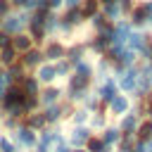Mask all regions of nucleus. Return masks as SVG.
Wrapping results in <instances>:
<instances>
[{
  "label": "nucleus",
  "mask_w": 152,
  "mask_h": 152,
  "mask_svg": "<svg viewBox=\"0 0 152 152\" xmlns=\"http://www.w3.org/2000/svg\"><path fill=\"white\" fill-rule=\"evenodd\" d=\"M10 138H12V142L17 145V150H24V152H28V150H33L36 147V142H38V133L36 131H31V128H26L24 124H19L12 133H7Z\"/></svg>",
  "instance_id": "f03ea898"
},
{
  "label": "nucleus",
  "mask_w": 152,
  "mask_h": 152,
  "mask_svg": "<svg viewBox=\"0 0 152 152\" xmlns=\"http://www.w3.org/2000/svg\"><path fill=\"white\" fill-rule=\"evenodd\" d=\"M78 10H81V14H83V19L88 21V19H90L93 14H97V12H100V0H83Z\"/></svg>",
  "instance_id": "c756f323"
},
{
  "label": "nucleus",
  "mask_w": 152,
  "mask_h": 152,
  "mask_svg": "<svg viewBox=\"0 0 152 152\" xmlns=\"http://www.w3.org/2000/svg\"><path fill=\"white\" fill-rule=\"evenodd\" d=\"M142 142H145V152H152V138L150 140H142Z\"/></svg>",
  "instance_id": "49530a36"
},
{
  "label": "nucleus",
  "mask_w": 152,
  "mask_h": 152,
  "mask_svg": "<svg viewBox=\"0 0 152 152\" xmlns=\"http://www.w3.org/2000/svg\"><path fill=\"white\" fill-rule=\"evenodd\" d=\"M40 52H43V59H45V62H57V59H64L66 45H64L59 38H48V40L40 45Z\"/></svg>",
  "instance_id": "20e7f679"
},
{
  "label": "nucleus",
  "mask_w": 152,
  "mask_h": 152,
  "mask_svg": "<svg viewBox=\"0 0 152 152\" xmlns=\"http://www.w3.org/2000/svg\"><path fill=\"white\" fill-rule=\"evenodd\" d=\"M10 5H12V10H21L24 0H10Z\"/></svg>",
  "instance_id": "a18cd8bd"
},
{
  "label": "nucleus",
  "mask_w": 152,
  "mask_h": 152,
  "mask_svg": "<svg viewBox=\"0 0 152 152\" xmlns=\"http://www.w3.org/2000/svg\"><path fill=\"white\" fill-rule=\"evenodd\" d=\"M109 2H116V0H100V7L102 5H109Z\"/></svg>",
  "instance_id": "de8ad7c7"
},
{
  "label": "nucleus",
  "mask_w": 152,
  "mask_h": 152,
  "mask_svg": "<svg viewBox=\"0 0 152 152\" xmlns=\"http://www.w3.org/2000/svg\"><path fill=\"white\" fill-rule=\"evenodd\" d=\"M59 19H62L64 24H69L71 28H81V26L86 24V19H83V14H81L78 7H76V10H64V12L59 14Z\"/></svg>",
  "instance_id": "6ab92c4d"
},
{
  "label": "nucleus",
  "mask_w": 152,
  "mask_h": 152,
  "mask_svg": "<svg viewBox=\"0 0 152 152\" xmlns=\"http://www.w3.org/2000/svg\"><path fill=\"white\" fill-rule=\"evenodd\" d=\"M14 62H19V55H17V50L12 48V45H7V48H2L0 50V66H10V64H14Z\"/></svg>",
  "instance_id": "cd10ccee"
},
{
  "label": "nucleus",
  "mask_w": 152,
  "mask_h": 152,
  "mask_svg": "<svg viewBox=\"0 0 152 152\" xmlns=\"http://www.w3.org/2000/svg\"><path fill=\"white\" fill-rule=\"evenodd\" d=\"M19 86H21V90H24L26 95H38V93H40V88H43L33 74H26V76L21 78V83H19Z\"/></svg>",
  "instance_id": "a878e982"
},
{
  "label": "nucleus",
  "mask_w": 152,
  "mask_h": 152,
  "mask_svg": "<svg viewBox=\"0 0 152 152\" xmlns=\"http://www.w3.org/2000/svg\"><path fill=\"white\" fill-rule=\"evenodd\" d=\"M128 24L133 26V31H145L147 28V17H145V0L142 2H135L133 10L128 12Z\"/></svg>",
  "instance_id": "6e6552de"
},
{
  "label": "nucleus",
  "mask_w": 152,
  "mask_h": 152,
  "mask_svg": "<svg viewBox=\"0 0 152 152\" xmlns=\"http://www.w3.org/2000/svg\"><path fill=\"white\" fill-rule=\"evenodd\" d=\"M40 7V0H24V5H21V10H26V12H36Z\"/></svg>",
  "instance_id": "e433bc0d"
},
{
  "label": "nucleus",
  "mask_w": 152,
  "mask_h": 152,
  "mask_svg": "<svg viewBox=\"0 0 152 152\" xmlns=\"http://www.w3.org/2000/svg\"><path fill=\"white\" fill-rule=\"evenodd\" d=\"M45 2H48V10H50V12H59L64 0H45Z\"/></svg>",
  "instance_id": "ea45409f"
},
{
  "label": "nucleus",
  "mask_w": 152,
  "mask_h": 152,
  "mask_svg": "<svg viewBox=\"0 0 152 152\" xmlns=\"http://www.w3.org/2000/svg\"><path fill=\"white\" fill-rule=\"evenodd\" d=\"M90 86H93V78L88 76H78L74 71L66 76V90H90Z\"/></svg>",
  "instance_id": "dca6fc26"
},
{
  "label": "nucleus",
  "mask_w": 152,
  "mask_h": 152,
  "mask_svg": "<svg viewBox=\"0 0 152 152\" xmlns=\"http://www.w3.org/2000/svg\"><path fill=\"white\" fill-rule=\"evenodd\" d=\"M43 28H45L48 38L57 36V28H59V14H57V12H48L45 19H43Z\"/></svg>",
  "instance_id": "393cba45"
},
{
  "label": "nucleus",
  "mask_w": 152,
  "mask_h": 152,
  "mask_svg": "<svg viewBox=\"0 0 152 152\" xmlns=\"http://www.w3.org/2000/svg\"><path fill=\"white\" fill-rule=\"evenodd\" d=\"M10 45L17 50V55H21V52H26V50H31V48H33V40H31V38H28V33L24 31V33H17V36H12Z\"/></svg>",
  "instance_id": "412c9836"
},
{
  "label": "nucleus",
  "mask_w": 152,
  "mask_h": 152,
  "mask_svg": "<svg viewBox=\"0 0 152 152\" xmlns=\"http://www.w3.org/2000/svg\"><path fill=\"white\" fill-rule=\"evenodd\" d=\"M64 100V90L59 88V86H43L40 88V93H38V102H40V109L43 107H52V104H57V102H62Z\"/></svg>",
  "instance_id": "39448f33"
},
{
  "label": "nucleus",
  "mask_w": 152,
  "mask_h": 152,
  "mask_svg": "<svg viewBox=\"0 0 152 152\" xmlns=\"http://www.w3.org/2000/svg\"><path fill=\"white\" fill-rule=\"evenodd\" d=\"M147 100H152V88H150V93H147Z\"/></svg>",
  "instance_id": "3c124183"
},
{
  "label": "nucleus",
  "mask_w": 152,
  "mask_h": 152,
  "mask_svg": "<svg viewBox=\"0 0 152 152\" xmlns=\"http://www.w3.org/2000/svg\"><path fill=\"white\" fill-rule=\"evenodd\" d=\"M2 76H5V66H0V78H2Z\"/></svg>",
  "instance_id": "8fccbe9b"
},
{
  "label": "nucleus",
  "mask_w": 152,
  "mask_h": 152,
  "mask_svg": "<svg viewBox=\"0 0 152 152\" xmlns=\"http://www.w3.org/2000/svg\"><path fill=\"white\" fill-rule=\"evenodd\" d=\"M21 109L24 114H31V112H38L40 109V102H38V95H26L21 100Z\"/></svg>",
  "instance_id": "2f4dec72"
},
{
  "label": "nucleus",
  "mask_w": 152,
  "mask_h": 152,
  "mask_svg": "<svg viewBox=\"0 0 152 152\" xmlns=\"http://www.w3.org/2000/svg\"><path fill=\"white\" fill-rule=\"evenodd\" d=\"M43 62H45V59H43V52H40V48H36V45H33L31 50H26V52L19 55V64H21L28 74H33Z\"/></svg>",
  "instance_id": "423d86ee"
},
{
  "label": "nucleus",
  "mask_w": 152,
  "mask_h": 152,
  "mask_svg": "<svg viewBox=\"0 0 152 152\" xmlns=\"http://www.w3.org/2000/svg\"><path fill=\"white\" fill-rule=\"evenodd\" d=\"M97 135H100V138H102V142H104V145H109V147H116V145H119V140H121V131H119V126H116V124H107Z\"/></svg>",
  "instance_id": "2eb2a0df"
},
{
  "label": "nucleus",
  "mask_w": 152,
  "mask_h": 152,
  "mask_svg": "<svg viewBox=\"0 0 152 152\" xmlns=\"http://www.w3.org/2000/svg\"><path fill=\"white\" fill-rule=\"evenodd\" d=\"M26 74H28V71H26L19 62H14V64H10V66L5 69V81H7L10 86H12V83H21V78H24Z\"/></svg>",
  "instance_id": "aec40b11"
},
{
  "label": "nucleus",
  "mask_w": 152,
  "mask_h": 152,
  "mask_svg": "<svg viewBox=\"0 0 152 152\" xmlns=\"http://www.w3.org/2000/svg\"><path fill=\"white\" fill-rule=\"evenodd\" d=\"M138 59H145V62H152V36H150V40H147V45L142 48V52L138 55Z\"/></svg>",
  "instance_id": "c9c22d12"
},
{
  "label": "nucleus",
  "mask_w": 152,
  "mask_h": 152,
  "mask_svg": "<svg viewBox=\"0 0 152 152\" xmlns=\"http://www.w3.org/2000/svg\"><path fill=\"white\" fill-rule=\"evenodd\" d=\"M81 2L83 0H64L62 2V10H76V7H81Z\"/></svg>",
  "instance_id": "79ce46f5"
},
{
  "label": "nucleus",
  "mask_w": 152,
  "mask_h": 152,
  "mask_svg": "<svg viewBox=\"0 0 152 152\" xmlns=\"http://www.w3.org/2000/svg\"><path fill=\"white\" fill-rule=\"evenodd\" d=\"M86 55H88V48H86V43L83 40H78V43H71V45H66V52H64V59L74 66V64H78L81 59H86Z\"/></svg>",
  "instance_id": "f8f14e48"
},
{
  "label": "nucleus",
  "mask_w": 152,
  "mask_h": 152,
  "mask_svg": "<svg viewBox=\"0 0 152 152\" xmlns=\"http://www.w3.org/2000/svg\"><path fill=\"white\" fill-rule=\"evenodd\" d=\"M52 152H71V147H69V142H59L52 147Z\"/></svg>",
  "instance_id": "c03bdc74"
},
{
  "label": "nucleus",
  "mask_w": 152,
  "mask_h": 152,
  "mask_svg": "<svg viewBox=\"0 0 152 152\" xmlns=\"http://www.w3.org/2000/svg\"><path fill=\"white\" fill-rule=\"evenodd\" d=\"M88 119H90V112L83 109V107H74V112L69 116L71 126H88Z\"/></svg>",
  "instance_id": "bb28decb"
},
{
  "label": "nucleus",
  "mask_w": 152,
  "mask_h": 152,
  "mask_svg": "<svg viewBox=\"0 0 152 152\" xmlns=\"http://www.w3.org/2000/svg\"><path fill=\"white\" fill-rule=\"evenodd\" d=\"M10 40H12V36H7V33H2V31H0V50H2V48H7V45H10Z\"/></svg>",
  "instance_id": "37998d69"
},
{
  "label": "nucleus",
  "mask_w": 152,
  "mask_h": 152,
  "mask_svg": "<svg viewBox=\"0 0 152 152\" xmlns=\"http://www.w3.org/2000/svg\"><path fill=\"white\" fill-rule=\"evenodd\" d=\"M88 24L93 26V31H100V28H104V26H107V24H112V21H107V19H104V14H102V12H97V14H93V17L88 19Z\"/></svg>",
  "instance_id": "72a5a7b5"
},
{
  "label": "nucleus",
  "mask_w": 152,
  "mask_h": 152,
  "mask_svg": "<svg viewBox=\"0 0 152 152\" xmlns=\"http://www.w3.org/2000/svg\"><path fill=\"white\" fill-rule=\"evenodd\" d=\"M147 40H150V33H147V31H131V36H128V40H126V48L133 50L135 55H140L142 48L147 45Z\"/></svg>",
  "instance_id": "4468645a"
},
{
  "label": "nucleus",
  "mask_w": 152,
  "mask_h": 152,
  "mask_svg": "<svg viewBox=\"0 0 152 152\" xmlns=\"http://www.w3.org/2000/svg\"><path fill=\"white\" fill-rule=\"evenodd\" d=\"M12 12V5H10V0H0V19L2 17H7Z\"/></svg>",
  "instance_id": "58836bf2"
},
{
  "label": "nucleus",
  "mask_w": 152,
  "mask_h": 152,
  "mask_svg": "<svg viewBox=\"0 0 152 152\" xmlns=\"http://www.w3.org/2000/svg\"><path fill=\"white\" fill-rule=\"evenodd\" d=\"M133 26L128 24V19H119L114 21V31H112V45H126L128 36H131Z\"/></svg>",
  "instance_id": "9d476101"
},
{
  "label": "nucleus",
  "mask_w": 152,
  "mask_h": 152,
  "mask_svg": "<svg viewBox=\"0 0 152 152\" xmlns=\"http://www.w3.org/2000/svg\"><path fill=\"white\" fill-rule=\"evenodd\" d=\"M131 104H133V100H131L128 95L119 93V95L107 104V114H112V116H124L126 112H131Z\"/></svg>",
  "instance_id": "1a4fd4ad"
},
{
  "label": "nucleus",
  "mask_w": 152,
  "mask_h": 152,
  "mask_svg": "<svg viewBox=\"0 0 152 152\" xmlns=\"http://www.w3.org/2000/svg\"><path fill=\"white\" fill-rule=\"evenodd\" d=\"M71 152H86V150H83V147H76V150H71Z\"/></svg>",
  "instance_id": "09e8293b"
},
{
  "label": "nucleus",
  "mask_w": 152,
  "mask_h": 152,
  "mask_svg": "<svg viewBox=\"0 0 152 152\" xmlns=\"http://www.w3.org/2000/svg\"><path fill=\"white\" fill-rule=\"evenodd\" d=\"M21 124L26 126V128H31V131H43L48 124H45V116H43V112L38 109V112H31V114H26L24 119H21Z\"/></svg>",
  "instance_id": "a211bd4d"
},
{
  "label": "nucleus",
  "mask_w": 152,
  "mask_h": 152,
  "mask_svg": "<svg viewBox=\"0 0 152 152\" xmlns=\"http://www.w3.org/2000/svg\"><path fill=\"white\" fill-rule=\"evenodd\" d=\"M28 21H31V12H26V10H12L7 17L0 19V31L7 33V36H17V33L26 31Z\"/></svg>",
  "instance_id": "f257e3e1"
},
{
  "label": "nucleus",
  "mask_w": 152,
  "mask_h": 152,
  "mask_svg": "<svg viewBox=\"0 0 152 152\" xmlns=\"http://www.w3.org/2000/svg\"><path fill=\"white\" fill-rule=\"evenodd\" d=\"M52 66H55L57 78H66V76L71 74V64H69L66 59H57V62H52Z\"/></svg>",
  "instance_id": "473e14b6"
},
{
  "label": "nucleus",
  "mask_w": 152,
  "mask_h": 152,
  "mask_svg": "<svg viewBox=\"0 0 152 152\" xmlns=\"http://www.w3.org/2000/svg\"><path fill=\"white\" fill-rule=\"evenodd\" d=\"M100 12H102V14H104V19H107V21H112V24H114V21H119V19H126V17H124V12H121V7H119V2L102 5V7H100Z\"/></svg>",
  "instance_id": "5701e85b"
},
{
  "label": "nucleus",
  "mask_w": 152,
  "mask_h": 152,
  "mask_svg": "<svg viewBox=\"0 0 152 152\" xmlns=\"http://www.w3.org/2000/svg\"><path fill=\"white\" fill-rule=\"evenodd\" d=\"M33 76L38 78V83H40V86H52V83L57 81V74H55L52 62H43V64L33 71Z\"/></svg>",
  "instance_id": "ddd939ff"
},
{
  "label": "nucleus",
  "mask_w": 152,
  "mask_h": 152,
  "mask_svg": "<svg viewBox=\"0 0 152 152\" xmlns=\"http://www.w3.org/2000/svg\"><path fill=\"white\" fill-rule=\"evenodd\" d=\"M138 124H140V116L135 114V112H126L124 116H119V131L121 133H135V128H138Z\"/></svg>",
  "instance_id": "f3484780"
},
{
  "label": "nucleus",
  "mask_w": 152,
  "mask_h": 152,
  "mask_svg": "<svg viewBox=\"0 0 152 152\" xmlns=\"http://www.w3.org/2000/svg\"><path fill=\"white\" fill-rule=\"evenodd\" d=\"M0 152H19L17 145L12 142V138L7 133H0Z\"/></svg>",
  "instance_id": "f704fd0d"
},
{
  "label": "nucleus",
  "mask_w": 152,
  "mask_h": 152,
  "mask_svg": "<svg viewBox=\"0 0 152 152\" xmlns=\"http://www.w3.org/2000/svg\"><path fill=\"white\" fill-rule=\"evenodd\" d=\"M145 17H147V26L152 28V0H145Z\"/></svg>",
  "instance_id": "a19ab883"
},
{
  "label": "nucleus",
  "mask_w": 152,
  "mask_h": 152,
  "mask_svg": "<svg viewBox=\"0 0 152 152\" xmlns=\"http://www.w3.org/2000/svg\"><path fill=\"white\" fill-rule=\"evenodd\" d=\"M71 71H74V74H78V76H88V78H93V74H95V66H93V62H88V59H81L78 64H74V66H71Z\"/></svg>",
  "instance_id": "7c9ffc66"
},
{
  "label": "nucleus",
  "mask_w": 152,
  "mask_h": 152,
  "mask_svg": "<svg viewBox=\"0 0 152 152\" xmlns=\"http://www.w3.org/2000/svg\"><path fill=\"white\" fill-rule=\"evenodd\" d=\"M133 135H135V140H150L152 138V121L150 119H140V124H138Z\"/></svg>",
  "instance_id": "c85d7f7f"
},
{
  "label": "nucleus",
  "mask_w": 152,
  "mask_h": 152,
  "mask_svg": "<svg viewBox=\"0 0 152 152\" xmlns=\"http://www.w3.org/2000/svg\"><path fill=\"white\" fill-rule=\"evenodd\" d=\"M26 97V93L21 90V86L19 83H12V86H7L5 88V95H2V100H0V107H10V104H21V100Z\"/></svg>",
  "instance_id": "9b49d317"
},
{
  "label": "nucleus",
  "mask_w": 152,
  "mask_h": 152,
  "mask_svg": "<svg viewBox=\"0 0 152 152\" xmlns=\"http://www.w3.org/2000/svg\"><path fill=\"white\" fill-rule=\"evenodd\" d=\"M86 152H114V147H109V145H104L102 142V138L97 135V133H93L90 138H88V142H86V147H83Z\"/></svg>",
  "instance_id": "b1692460"
},
{
  "label": "nucleus",
  "mask_w": 152,
  "mask_h": 152,
  "mask_svg": "<svg viewBox=\"0 0 152 152\" xmlns=\"http://www.w3.org/2000/svg\"><path fill=\"white\" fill-rule=\"evenodd\" d=\"M119 95V86H116V78L114 76H107L102 83H95V97L107 107L114 97Z\"/></svg>",
  "instance_id": "7ed1b4c3"
},
{
  "label": "nucleus",
  "mask_w": 152,
  "mask_h": 152,
  "mask_svg": "<svg viewBox=\"0 0 152 152\" xmlns=\"http://www.w3.org/2000/svg\"><path fill=\"white\" fill-rule=\"evenodd\" d=\"M90 135H93V131H90L88 126H71V131L66 133V142H69L71 150H76V147H86V142H88Z\"/></svg>",
  "instance_id": "0eeeda50"
},
{
  "label": "nucleus",
  "mask_w": 152,
  "mask_h": 152,
  "mask_svg": "<svg viewBox=\"0 0 152 152\" xmlns=\"http://www.w3.org/2000/svg\"><path fill=\"white\" fill-rule=\"evenodd\" d=\"M116 2H119V7H121L124 17H128V12H131V10H133V5H135L133 0H116Z\"/></svg>",
  "instance_id": "4c0bfd02"
},
{
  "label": "nucleus",
  "mask_w": 152,
  "mask_h": 152,
  "mask_svg": "<svg viewBox=\"0 0 152 152\" xmlns=\"http://www.w3.org/2000/svg\"><path fill=\"white\" fill-rule=\"evenodd\" d=\"M107 124H109V114H107V112H93L90 119H88V128H90L93 133H95V131L100 133Z\"/></svg>",
  "instance_id": "4be33fe9"
}]
</instances>
